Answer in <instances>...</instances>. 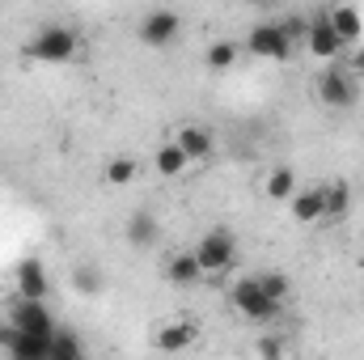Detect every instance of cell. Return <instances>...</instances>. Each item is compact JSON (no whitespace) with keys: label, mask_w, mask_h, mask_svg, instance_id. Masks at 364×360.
Here are the masks:
<instances>
[{"label":"cell","mask_w":364,"mask_h":360,"mask_svg":"<svg viewBox=\"0 0 364 360\" xmlns=\"http://www.w3.org/2000/svg\"><path fill=\"white\" fill-rule=\"evenodd\" d=\"M356 81H360V77H356L348 64L331 60V68H322V73L314 77V93H318V102H322V106H331V110H352V106H356V97H360Z\"/></svg>","instance_id":"1"},{"label":"cell","mask_w":364,"mask_h":360,"mask_svg":"<svg viewBox=\"0 0 364 360\" xmlns=\"http://www.w3.org/2000/svg\"><path fill=\"white\" fill-rule=\"evenodd\" d=\"M77 51H81V38L73 26H43L38 38L26 47V55L38 64H68V60H77Z\"/></svg>","instance_id":"2"},{"label":"cell","mask_w":364,"mask_h":360,"mask_svg":"<svg viewBox=\"0 0 364 360\" xmlns=\"http://www.w3.org/2000/svg\"><path fill=\"white\" fill-rule=\"evenodd\" d=\"M229 301H233V309H237L242 318H250V322H272V318H279V301L263 292L259 275H242V280L229 288Z\"/></svg>","instance_id":"3"},{"label":"cell","mask_w":364,"mask_h":360,"mask_svg":"<svg viewBox=\"0 0 364 360\" xmlns=\"http://www.w3.org/2000/svg\"><path fill=\"white\" fill-rule=\"evenodd\" d=\"M195 259H199L203 275H220V271H229L233 268V259H237V242H233V233H229V229H208V233L195 242Z\"/></svg>","instance_id":"4"},{"label":"cell","mask_w":364,"mask_h":360,"mask_svg":"<svg viewBox=\"0 0 364 360\" xmlns=\"http://www.w3.org/2000/svg\"><path fill=\"white\" fill-rule=\"evenodd\" d=\"M246 51L250 55H263V60H292L296 43L279 30V21H259L250 30V38H246Z\"/></svg>","instance_id":"5"},{"label":"cell","mask_w":364,"mask_h":360,"mask_svg":"<svg viewBox=\"0 0 364 360\" xmlns=\"http://www.w3.org/2000/svg\"><path fill=\"white\" fill-rule=\"evenodd\" d=\"M9 322H13L17 331H30V335H51V331H55V314H51L47 301H38V297H17V301L9 305Z\"/></svg>","instance_id":"6"},{"label":"cell","mask_w":364,"mask_h":360,"mask_svg":"<svg viewBox=\"0 0 364 360\" xmlns=\"http://www.w3.org/2000/svg\"><path fill=\"white\" fill-rule=\"evenodd\" d=\"M178 34H182V17L174 9H153V13L140 17V43H149V47H170Z\"/></svg>","instance_id":"7"},{"label":"cell","mask_w":364,"mask_h":360,"mask_svg":"<svg viewBox=\"0 0 364 360\" xmlns=\"http://www.w3.org/2000/svg\"><path fill=\"white\" fill-rule=\"evenodd\" d=\"M305 47L318 55V60H343V38H339V30L331 26V17L326 13H318V17H309V34H305Z\"/></svg>","instance_id":"8"},{"label":"cell","mask_w":364,"mask_h":360,"mask_svg":"<svg viewBox=\"0 0 364 360\" xmlns=\"http://www.w3.org/2000/svg\"><path fill=\"white\" fill-rule=\"evenodd\" d=\"M288 212L296 225H318L326 221V199H322V186H296L288 195Z\"/></svg>","instance_id":"9"},{"label":"cell","mask_w":364,"mask_h":360,"mask_svg":"<svg viewBox=\"0 0 364 360\" xmlns=\"http://www.w3.org/2000/svg\"><path fill=\"white\" fill-rule=\"evenodd\" d=\"M47 339L51 335H30V331H0V348L17 360H47Z\"/></svg>","instance_id":"10"},{"label":"cell","mask_w":364,"mask_h":360,"mask_svg":"<svg viewBox=\"0 0 364 360\" xmlns=\"http://www.w3.org/2000/svg\"><path fill=\"white\" fill-rule=\"evenodd\" d=\"M174 140H178V149L186 153V162H208L216 153V140H212V132L203 123H182Z\"/></svg>","instance_id":"11"},{"label":"cell","mask_w":364,"mask_h":360,"mask_svg":"<svg viewBox=\"0 0 364 360\" xmlns=\"http://www.w3.org/2000/svg\"><path fill=\"white\" fill-rule=\"evenodd\" d=\"M123 238H127V246H136V250H153V246L161 242V225H157L153 212H132L127 225H123Z\"/></svg>","instance_id":"12"},{"label":"cell","mask_w":364,"mask_h":360,"mask_svg":"<svg viewBox=\"0 0 364 360\" xmlns=\"http://www.w3.org/2000/svg\"><path fill=\"white\" fill-rule=\"evenodd\" d=\"M13 284H17V297H38V301H47V292H51L47 268H43L38 259H21V263H17V275H13Z\"/></svg>","instance_id":"13"},{"label":"cell","mask_w":364,"mask_h":360,"mask_svg":"<svg viewBox=\"0 0 364 360\" xmlns=\"http://www.w3.org/2000/svg\"><path fill=\"white\" fill-rule=\"evenodd\" d=\"M326 17H331V26L339 30V38H343L348 47H356V43H360L364 21H360V9H356L352 0H335V9H331Z\"/></svg>","instance_id":"14"},{"label":"cell","mask_w":364,"mask_h":360,"mask_svg":"<svg viewBox=\"0 0 364 360\" xmlns=\"http://www.w3.org/2000/svg\"><path fill=\"white\" fill-rule=\"evenodd\" d=\"M195 339H199V327H195V322H170V327H157L153 348H157V352H182V348H191Z\"/></svg>","instance_id":"15"},{"label":"cell","mask_w":364,"mask_h":360,"mask_svg":"<svg viewBox=\"0 0 364 360\" xmlns=\"http://www.w3.org/2000/svg\"><path fill=\"white\" fill-rule=\"evenodd\" d=\"M322 199H326V221H343L352 212V186L343 179L322 182Z\"/></svg>","instance_id":"16"},{"label":"cell","mask_w":364,"mask_h":360,"mask_svg":"<svg viewBox=\"0 0 364 360\" xmlns=\"http://www.w3.org/2000/svg\"><path fill=\"white\" fill-rule=\"evenodd\" d=\"M166 280L170 284H199L203 280V268H199V259H195V250H186V255H174L170 263H166Z\"/></svg>","instance_id":"17"},{"label":"cell","mask_w":364,"mask_h":360,"mask_svg":"<svg viewBox=\"0 0 364 360\" xmlns=\"http://www.w3.org/2000/svg\"><path fill=\"white\" fill-rule=\"evenodd\" d=\"M85 356V344L77 339V335H68V331H51V339H47V360H81Z\"/></svg>","instance_id":"18"},{"label":"cell","mask_w":364,"mask_h":360,"mask_svg":"<svg viewBox=\"0 0 364 360\" xmlns=\"http://www.w3.org/2000/svg\"><path fill=\"white\" fill-rule=\"evenodd\" d=\"M153 166H157V174H161V179H178L191 162H186V153L178 149V140H170V144H161V149H157Z\"/></svg>","instance_id":"19"},{"label":"cell","mask_w":364,"mask_h":360,"mask_svg":"<svg viewBox=\"0 0 364 360\" xmlns=\"http://www.w3.org/2000/svg\"><path fill=\"white\" fill-rule=\"evenodd\" d=\"M263 191H267V199H275V203H288V195L296 191V174L288 166H275L272 174H267V182H263Z\"/></svg>","instance_id":"20"},{"label":"cell","mask_w":364,"mask_h":360,"mask_svg":"<svg viewBox=\"0 0 364 360\" xmlns=\"http://www.w3.org/2000/svg\"><path fill=\"white\" fill-rule=\"evenodd\" d=\"M73 288H77L81 297H97V292L106 288V275L93 268V263H81V268L73 271Z\"/></svg>","instance_id":"21"},{"label":"cell","mask_w":364,"mask_h":360,"mask_svg":"<svg viewBox=\"0 0 364 360\" xmlns=\"http://www.w3.org/2000/svg\"><path fill=\"white\" fill-rule=\"evenodd\" d=\"M259 284H263V292L275 297L279 305H284V301H288V292H292V280H288L284 271H263V275H259Z\"/></svg>","instance_id":"22"},{"label":"cell","mask_w":364,"mask_h":360,"mask_svg":"<svg viewBox=\"0 0 364 360\" xmlns=\"http://www.w3.org/2000/svg\"><path fill=\"white\" fill-rule=\"evenodd\" d=\"M237 64V43H212L208 47V68H233Z\"/></svg>","instance_id":"23"},{"label":"cell","mask_w":364,"mask_h":360,"mask_svg":"<svg viewBox=\"0 0 364 360\" xmlns=\"http://www.w3.org/2000/svg\"><path fill=\"white\" fill-rule=\"evenodd\" d=\"M132 179H136V162H132V157H114V162L106 166V182H114V186H127Z\"/></svg>","instance_id":"24"},{"label":"cell","mask_w":364,"mask_h":360,"mask_svg":"<svg viewBox=\"0 0 364 360\" xmlns=\"http://www.w3.org/2000/svg\"><path fill=\"white\" fill-rule=\"evenodd\" d=\"M279 30L292 38V43H305V34H309V17H301V13H292V17H284L279 21Z\"/></svg>","instance_id":"25"},{"label":"cell","mask_w":364,"mask_h":360,"mask_svg":"<svg viewBox=\"0 0 364 360\" xmlns=\"http://www.w3.org/2000/svg\"><path fill=\"white\" fill-rule=\"evenodd\" d=\"M255 352H259V356H284V339H259Z\"/></svg>","instance_id":"26"},{"label":"cell","mask_w":364,"mask_h":360,"mask_svg":"<svg viewBox=\"0 0 364 360\" xmlns=\"http://www.w3.org/2000/svg\"><path fill=\"white\" fill-rule=\"evenodd\" d=\"M348 68H352L356 77H364V47H360V51H352V55H348Z\"/></svg>","instance_id":"27"},{"label":"cell","mask_w":364,"mask_h":360,"mask_svg":"<svg viewBox=\"0 0 364 360\" xmlns=\"http://www.w3.org/2000/svg\"><path fill=\"white\" fill-rule=\"evenodd\" d=\"M246 4H259V9H272L275 0H246Z\"/></svg>","instance_id":"28"}]
</instances>
